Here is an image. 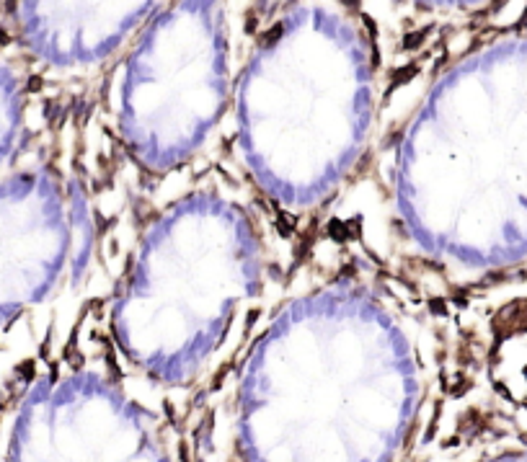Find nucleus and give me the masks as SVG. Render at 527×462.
<instances>
[{
    "mask_svg": "<svg viewBox=\"0 0 527 462\" xmlns=\"http://www.w3.org/2000/svg\"><path fill=\"white\" fill-rule=\"evenodd\" d=\"M411 343L367 294L331 287L274 320L241 382L246 462H395L419 408Z\"/></svg>",
    "mask_w": 527,
    "mask_h": 462,
    "instance_id": "obj_1",
    "label": "nucleus"
},
{
    "mask_svg": "<svg viewBox=\"0 0 527 462\" xmlns=\"http://www.w3.org/2000/svg\"><path fill=\"white\" fill-rule=\"evenodd\" d=\"M271 34L241 80V142L277 202L310 207L370 132L372 54L357 26L326 5L292 8Z\"/></svg>",
    "mask_w": 527,
    "mask_h": 462,
    "instance_id": "obj_2",
    "label": "nucleus"
},
{
    "mask_svg": "<svg viewBox=\"0 0 527 462\" xmlns=\"http://www.w3.org/2000/svg\"><path fill=\"white\" fill-rule=\"evenodd\" d=\"M261 279L248 217L220 196H189L142 238L116 300V336L142 369L168 385L192 379Z\"/></svg>",
    "mask_w": 527,
    "mask_h": 462,
    "instance_id": "obj_3",
    "label": "nucleus"
},
{
    "mask_svg": "<svg viewBox=\"0 0 527 462\" xmlns=\"http://www.w3.org/2000/svg\"><path fill=\"white\" fill-rule=\"evenodd\" d=\"M215 3L153 13L122 70L119 126L153 170L184 163L207 140L228 98V52Z\"/></svg>",
    "mask_w": 527,
    "mask_h": 462,
    "instance_id": "obj_4",
    "label": "nucleus"
},
{
    "mask_svg": "<svg viewBox=\"0 0 527 462\" xmlns=\"http://www.w3.org/2000/svg\"><path fill=\"white\" fill-rule=\"evenodd\" d=\"M11 462H171L150 413L98 375H72L26 411Z\"/></svg>",
    "mask_w": 527,
    "mask_h": 462,
    "instance_id": "obj_5",
    "label": "nucleus"
},
{
    "mask_svg": "<svg viewBox=\"0 0 527 462\" xmlns=\"http://www.w3.org/2000/svg\"><path fill=\"white\" fill-rule=\"evenodd\" d=\"M54 18H60V36H54L57 62L70 65H93L109 57L130 31L150 18L153 3H70L49 5Z\"/></svg>",
    "mask_w": 527,
    "mask_h": 462,
    "instance_id": "obj_6",
    "label": "nucleus"
}]
</instances>
